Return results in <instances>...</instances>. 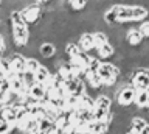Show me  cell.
<instances>
[{
  "mask_svg": "<svg viewBox=\"0 0 149 134\" xmlns=\"http://www.w3.org/2000/svg\"><path fill=\"white\" fill-rule=\"evenodd\" d=\"M20 14H22V19L26 25H31V24H36L37 20L40 19L42 16V10H40V5L39 3H28L20 10Z\"/></svg>",
  "mask_w": 149,
  "mask_h": 134,
  "instance_id": "3957f363",
  "label": "cell"
},
{
  "mask_svg": "<svg viewBox=\"0 0 149 134\" xmlns=\"http://www.w3.org/2000/svg\"><path fill=\"white\" fill-rule=\"evenodd\" d=\"M78 45L81 48V52H86V53H90L92 50H95V38H93L92 31H84V33H81Z\"/></svg>",
  "mask_w": 149,
  "mask_h": 134,
  "instance_id": "8992f818",
  "label": "cell"
},
{
  "mask_svg": "<svg viewBox=\"0 0 149 134\" xmlns=\"http://www.w3.org/2000/svg\"><path fill=\"white\" fill-rule=\"evenodd\" d=\"M135 95H137V91L129 84V86L123 87L120 91V94L116 95V103H118L120 108H127L132 103H135Z\"/></svg>",
  "mask_w": 149,
  "mask_h": 134,
  "instance_id": "277c9868",
  "label": "cell"
},
{
  "mask_svg": "<svg viewBox=\"0 0 149 134\" xmlns=\"http://www.w3.org/2000/svg\"><path fill=\"white\" fill-rule=\"evenodd\" d=\"M14 126H11L8 122H5L3 119H0V134H11Z\"/></svg>",
  "mask_w": 149,
  "mask_h": 134,
  "instance_id": "7402d4cb",
  "label": "cell"
},
{
  "mask_svg": "<svg viewBox=\"0 0 149 134\" xmlns=\"http://www.w3.org/2000/svg\"><path fill=\"white\" fill-rule=\"evenodd\" d=\"M130 86L135 91H149V69H137L130 75Z\"/></svg>",
  "mask_w": 149,
  "mask_h": 134,
  "instance_id": "7a4b0ae2",
  "label": "cell"
},
{
  "mask_svg": "<svg viewBox=\"0 0 149 134\" xmlns=\"http://www.w3.org/2000/svg\"><path fill=\"white\" fill-rule=\"evenodd\" d=\"M149 16V11L141 5H120L118 20L120 24L132 20H143Z\"/></svg>",
  "mask_w": 149,
  "mask_h": 134,
  "instance_id": "6da1fadb",
  "label": "cell"
},
{
  "mask_svg": "<svg viewBox=\"0 0 149 134\" xmlns=\"http://www.w3.org/2000/svg\"><path fill=\"white\" fill-rule=\"evenodd\" d=\"M39 53L44 58H53L56 56V45L53 42H44L39 47Z\"/></svg>",
  "mask_w": 149,
  "mask_h": 134,
  "instance_id": "e0dca14e",
  "label": "cell"
},
{
  "mask_svg": "<svg viewBox=\"0 0 149 134\" xmlns=\"http://www.w3.org/2000/svg\"><path fill=\"white\" fill-rule=\"evenodd\" d=\"M88 3L84 2V0H72V2H68V6L72 8L74 13H82L84 8H87Z\"/></svg>",
  "mask_w": 149,
  "mask_h": 134,
  "instance_id": "44dd1931",
  "label": "cell"
},
{
  "mask_svg": "<svg viewBox=\"0 0 149 134\" xmlns=\"http://www.w3.org/2000/svg\"><path fill=\"white\" fill-rule=\"evenodd\" d=\"M11 61V67H13V72L16 75H25L26 72V58L20 53H13V56L9 58Z\"/></svg>",
  "mask_w": 149,
  "mask_h": 134,
  "instance_id": "5b68a950",
  "label": "cell"
},
{
  "mask_svg": "<svg viewBox=\"0 0 149 134\" xmlns=\"http://www.w3.org/2000/svg\"><path fill=\"white\" fill-rule=\"evenodd\" d=\"M93 59H95V56H92V53L81 52V53H78L74 58H72V59H70V62L76 64V66H79L81 69H84V70H87V69L92 66Z\"/></svg>",
  "mask_w": 149,
  "mask_h": 134,
  "instance_id": "ba28073f",
  "label": "cell"
},
{
  "mask_svg": "<svg viewBox=\"0 0 149 134\" xmlns=\"http://www.w3.org/2000/svg\"><path fill=\"white\" fill-rule=\"evenodd\" d=\"M13 73L14 72L9 58H0V78H9Z\"/></svg>",
  "mask_w": 149,
  "mask_h": 134,
  "instance_id": "2e32d148",
  "label": "cell"
},
{
  "mask_svg": "<svg viewBox=\"0 0 149 134\" xmlns=\"http://www.w3.org/2000/svg\"><path fill=\"white\" fill-rule=\"evenodd\" d=\"M28 95H31L37 101H42L47 98V87L44 84H40V83H34L30 87V91H28Z\"/></svg>",
  "mask_w": 149,
  "mask_h": 134,
  "instance_id": "7c38bea8",
  "label": "cell"
},
{
  "mask_svg": "<svg viewBox=\"0 0 149 134\" xmlns=\"http://www.w3.org/2000/svg\"><path fill=\"white\" fill-rule=\"evenodd\" d=\"M0 119L8 122L11 126H16L17 125V108H14V106H3L0 109Z\"/></svg>",
  "mask_w": 149,
  "mask_h": 134,
  "instance_id": "9c48e42d",
  "label": "cell"
},
{
  "mask_svg": "<svg viewBox=\"0 0 149 134\" xmlns=\"http://www.w3.org/2000/svg\"><path fill=\"white\" fill-rule=\"evenodd\" d=\"M40 66H42V64L37 61L36 58H26V72H28V73L36 75V72L39 70Z\"/></svg>",
  "mask_w": 149,
  "mask_h": 134,
  "instance_id": "ffe728a7",
  "label": "cell"
},
{
  "mask_svg": "<svg viewBox=\"0 0 149 134\" xmlns=\"http://www.w3.org/2000/svg\"><path fill=\"white\" fill-rule=\"evenodd\" d=\"M141 134H149V125H148V126L143 129V133H141Z\"/></svg>",
  "mask_w": 149,
  "mask_h": 134,
  "instance_id": "d4e9b609",
  "label": "cell"
},
{
  "mask_svg": "<svg viewBox=\"0 0 149 134\" xmlns=\"http://www.w3.org/2000/svg\"><path fill=\"white\" fill-rule=\"evenodd\" d=\"M126 42H127L130 47H140L143 42H144V38L141 34V31L134 28V30H129L126 33Z\"/></svg>",
  "mask_w": 149,
  "mask_h": 134,
  "instance_id": "30bf717a",
  "label": "cell"
},
{
  "mask_svg": "<svg viewBox=\"0 0 149 134\" xmlns=\"http://www.w3.org/2000/svg\"><path fill=\"white\" fill-rule=\"evenodd\" d=\"M88 134H106L109 133V125L102 120H93V122L87 123Z\"/></svg>",
  "mask_w": 149,
  "mask_h": 134,
  "instance_id": "8fae6325",
  "label": "cell"
},
{
  "mask_svg": "<svg viewBox=\"0 0 149 134\" xmlns=\"http://www.w3.org/2000/svg\"><path fill=\"white\" fill-rule=\"evenodd\" d=\"M118 11H120V5H112V6H109L104 13H102V20L107 24V27H110V28H112V27H115V25L120 24Z\"/></svg>",
  "mask_w": 149,
  "mask_h": 134,
  "instance_id": "52a82bcc",
  "label": "cell"
},
{
  "mask_svg": "<svg viewBox=\"0 0 149 134\" xmlns=\"http://www.w3.org/2000/svg\"><path fill=\"white\" fill-rule=\"evenodd\" d=\"M95 50H96V56H95L96 59H107L115 55V47L110 42H107L106 45H102L100 48H95Z\"/></svg>",
  "mask_w": 149,
  "mask_h": 134,
  "instance_id": "5bb4252c",
  "label": "cell"
},
{
  "mask_svg": "<svg viewBox=\"0 0 149 134\" xmlns=\"http://www.w3.org/2000/svg\"><path fill=\"white\" fill-rule=\"evenodd\" d=\"M3 25V22H2V17H0V27H2Z\"/></svg>",
  "mask_w": 149,
  "mask_h": 134,
  "instance_id": "484cf974",
  "label": "cell"
},
{
  "mask_svg": "<svg viewBox=\"0 0 149 134\" xmlns=\"http://www.w3.org/2000/svg\"><path fill=\"white\" fill-rule=\"evenodd\" d=\"M135 105H137L138 108H148V105H149V91H137Z\"/></svg>",
  "mask_w": 149,
  "mask_h": 134,
  "instance_id": "ac0fdd59",
  "label": "cell"
},
{
  "mask_svg": "<svg viewBox=\"0 0 149 134\" xmlns=\"http://www.w3.org/2000/svg\"><path fill=\"white\" fill-rule=\"evenodd\" d=\"M148 120L146 119H143V117H132L130 119V129H132L134 133H137V134H141L143 133V129L148 126Z\"/></svg>",
  "mask_w": 149,
  "mask_h": 134,
  "instance_id": "9a60e30c",
  "label": "cell"
},
{
  "mask_svg": "<svg viewBox=\"0 0 149 134\" xmlns=\"http://www.w3.org/2000/svg\"><path fill=\"white\" fill-rule=\"evenodd\" d=\"M51 76H53V75L50 73L48 67H45V66H40V67H39V70H37V72H36V75H34L36 83H40V84H44L45 87L50 84Z\"/></svg>",
  "mask_w": 149,
  "mask_h": 134,
  "instance_id": "4fadbf2b",
  "label": "cell"
},
{
  "mask_svg": "<svg viewBox=\"0 0 149 134\" xmlns=\"http://www.w3.org/2000/svg\"><path fill=\"white\" fill-rule=\"evenodd\" d=\"M138 30L141 31V34H143L144 39H149V22H143V24L140 25Z\"/></svg>",
  "mask_w": 149,
  "mask_h": 134,
  "instance_id": "603a6c76",
  "label": "cell"
},
{
  "mask_svg": "<svg viewBox=\"0 0 149 134\" xmlns=\"http://www.w3.org/2000/svg\"><path fill=\"white\" fill-rule=\"evenodd\" d=\"M93 38H95V48H100L102 45H106L109 42V36H107L106 31H96V33H93Z\"/></svg>",
  "mask_w": 149,
  "mask_h": 134,
  "instance_id": "d6986e66",
  "label": "cell"
},
{
  "mask_svg": "<svg viewBox=\"0 0 149 134\" xmlns=\"http://www.w3.org/2000/svg\"><path fill=\"white\" fill-rule=\"evenodd\" d=\"M5 50V38H3V34L0 33V52H3Z\"/></svg>",
  "mask_w": 149,
  "mask_h": 134,
  "instance_id": "cb8c5ba5",
  "label": "cell"
}]
</instances>
